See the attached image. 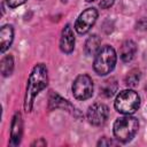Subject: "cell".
Returning <instances> with one entry per match:
<instances>
[{
  "instance_id": "1",
  "label": "cell",
  "mask_w": 147,
  "mask_h": 147,
  "mask_svg": "<svg viewBox=\"0 0 147 147\" xmlns=\"http://www.w3.org/2000/svg\"><path fill=\"white\" fill-rule=\"evenodd\" d=\"M47 84H48V69L45 63H37L32 68L26 82L24 103H23L25 113H30L32 110L36 98L47 86Z\"/></svg>"
},
{
  "instance_id": "2",
  "label": "cell",
  "mask_w": 147,
  "mask_h": 147,
  "mask_svg": "<svg viewBox=\"0 0 147 147\" xmlns=\"http://www.w3.org/2000/svg\"><path fill=\"white\" fill-rule=\"evenodd\" d=\"M117 62V54L113 46L105 45L100 47V49L94 55L93 60V70L99 76L109 75Z\"/></svg>"
},
{
  "instance_id": "3",
  "label": "cell",
  "mask_w": 147,
  "mask_h": 147,
  "mask_svg": "<svg viewBox=\"0 0 147 147\" xmlns=\"http://www.w3.org/2000/svg\"><path fill=\"white\" fill-rule=\"evenodd\" d=\"M139 130V121L131 115L118 117L113 125V132L117 141L126 144L131 141Z\"/></svg>"
},
{
  "instance_id": "4",
  "label": "cell",
  "mask_w": 147,
  "mask_h": 147,
  "mask_svg": "<svg viewBox=\"0 0 147 147\" xmlns=\"http://www.w3.org/2000/svg\"><path fill=\"white\" fill-rule=\"evenodd\" d=\"M114 107L116 111L122 115H132L140 107V96L134 90H123L116 95Z\"/></svg>"
},
{
  "instance_id": "5",
  "label": "cell",
  "mask_w": 147,
  "mask_h": 147,
  "mask_svg": "<svg viewBox=\"0 0 147 147\" xmlns=\"http://www.w3.org/2000/svg\"><path fill=\"white\" fill-rule=\"evenodd\" d=\"M93 90H94L93 80L87 74L78 75L72 82V86H71L72 94L75 99L79 101H85L90 99L93 95Z\"/></svg>"
},
{
  "instance_id": "6",
  "label": "cell",
  "mask_w": 147,
  "mask_h": 147,
  "mask_svg": "<svg viewBox=\"0 0 147 147\" xmlns=\"http://www.w3.org/2000/svg\"><path fill=\"white\" fill-rule=\"evenodd\" d=\"M98 10L93 7L83 10L75 22V30L78 34H86L98 20Z\"/></svg>"
},
{
  "instance_id": "7",
  "label": "cell",
  "mask_w": 147,
  "mask_h": 147,
  "mask_svg": "<svg viewBox=\"0 0 147 147\" xmlns=\"http://www.w3.org/2000/svg\"><path fill=\"white\" fill-rule=\"evenodd\" d=\"M86 117L90 124L94 126H101L109 117V108L102 102H94L87 108Z\"/></svg>"
},
{
  "instance_id": "8",
  "label": "cell",
  "mask_w": 147,
  "mask_h": 147,
  "mask_svg": "<svg viewBox=\"0 0 147 147\" xmlns=\"http://www.w3.org/2000/svg\"><path fill=\"white\" fill-rule=\"evenodd\" d=\"M75 34L72 31L71 25L68 23L64 25V28L61 31V37H60V49L64 54H70L75 49Z\"/></svg>"
},
{
  "instance_id": "9",
  "label": "cell",
  "mask_w": 147,
  "mask_h": 147,
  "mask_svg": "<svg viewBox=\"0 0 147 147\" xmlns=\"http://www.w3.org/2000/svg\"><path fill=\"white\" fill-rule=\"evenodd\" d=\"M23 136V118L20 111H16L10 123V146H18Z\"/></svg>"
},
{
  "instance_id": "10",
  "label": "cell",
  "mask_w": 147,
  "mask_h": 147,
  "mask_svg": "<svg viewBox=\"0 0 147 147\" xmlns=\"http://www.w3.org/2000/svg\"><path fill=\"white\" fill-rule=\"evenodd\" d=\"M64 109L69 110L70 113H75V107L65 99H63L61 95H59L56 92L51 91L48 95V109L54 110V109Z\"/></svg>"
},
{
  "instance_id": "11",
  "label": "cell",
  "mask_w": 147,
  "mask_h": 147,
  "mask_svg": "<svg viewBox=\"0 0 147 147\" xmlns=\"http://www.w3.org/2000/svg\"><path fill=\"white\" fill-rule=\"evenodd\" d=\"M14 28L11 24H5L0 29V51L3 54L13 44Z\"/></svg>"
},
{
  "instance_id": "12",
  "label": "cell",
  "mask_w": 147,
  "mask_h": 147,
  "mask_svg": "<svg viewBox=\"0 0 147 147\" xmlns=\"http://www.w3.org/2000/svg\"><path fill=\"white\" fill-rule=\"evenodd\" d=\"M137 51H138L137 44L133 40L127 39V40H125L121 45V48H119V57L125 63L131 62L134 59V56L137 54Z\"/></svg>"
},
{
  "instance_id": "13",
  "label": "cell",
  "mask_w": 147,
  "mask_h": 147,
  "mask_svg": "<svg viewBox=\"0 0 147 147\" xmlns=\"http://www.w3.org/2000/svg\"><path fill=\"white\" fill-rule=\"evenodd\" d=\"M101 47V38L98 34H91L84 45V53L86 56H94Z\"/></svg>"
},
{
  "instance_id": "14",
  "label": "cell",
  "mask_w": 147,
  "mask_h": 147,
  "mask_svg": "<svg viewBox=\"0 0 147 147\" xmlns=\"http://www.w3.org/2000/svg\"><path fill=\"white\" fill-rule=\"evenodd\" d=\"M117 88H118L117 79L115 77H110L102 82L100 86V94L105 98H111L117 92Z\"/></svg>"
},
{
  "instance_id": "15",
  "label": "cell",
  "mask_w": 147,
  "mask_h": 147,
  "mask_svg": "<svg viewBox=\"0 0 147 147\" xmlns=\"http://www.w3.org/2000/svg\"><path fill=\"white\" fill-rule=\"evenodd\" d=\"M0 69L3 77H8L13 74L14 70V57L9 55H3L0 62Z\"/></svg>"
},
{
  "instance_id": "16",
  "label": "cell",
  "mask_w": 147,
  "mask_h": 147,
  "mask_svg": "<svg viewBox=\"0 0 147 147\" xmlns=\"http://www.w3.org/2000/svg\"><path fill=\"white\" fill-rule=\"evenodd\" d=\"M140 79H141V71L139 69L134 68V69H131L126 74V76L124 78V83L129 87H134L139 84Z\"/></svg>"
},
{
  "instance_id": "17",
  "label": "cell",
  "mask_w": 147,
  "mask_h": 147,
  "mask_svg": "<svg viewBox=\"0 0 147 147\" xmlns=\"http://www.w3.org/2000/svg\"><path fill=\"white\" fill-rule=\"evenodd\" d=\"M25 1L26 0H6L9 8H16L18 6H22L23 3H25Z\"/></svg>"
},
{
  "instance_id": "18",
  "label": "cell",
  "mask_w": 147,
  "mask_h": 147,
  "mask_svg": "<svg viewBox=\"0 0 147 147\" xmlns=\"http://www.w3.org/2000/svg\"><path fill=\"white\" fill-rule=\"evenodd\" d=\"M115 0H100L99 1V7L101 9H108L114 5Z\"/></svg>"
},
{
  "instance_id": "19",
  "label": "cell",
  "mask_w": 147,
  "mask_h": 147,
  "mask_svg": "<svg viewBox=\"0 0 147 147\" xmlns=\"http://www.w3.org/2000/svg\"><path fill=\"white\" fill-rule=\"evenodd\" d=\"M96 145H98V146H110V145H115V142H114L113 140H110L109 138H107V137H102V138L98 141Z\"/></svg>"
},
{
  "instance_id": "20",
  "label": "cell",
  "mask_w": 147,
  "mask_h": 147,
  "mask_svg": "<svg viewBox=\"0 0 147 147\" xmlns=\"http://www.w3.org/2000/svg\"><path fill=\"white\" fill-rule=\"evenodd\" d=\"M46 145H47V142L44 138H39L38 140H36L31 144V146H46Z\"/></svg>"
},
{
  "instance_id": "21",
  "label": "cell",
  "mask_w": 147,
  "mask_h": 147,
  "mask_svg": "<svg viewBox=\"0 0 147 147\" xmlns=\"http://www.w3.org/2000/svg\"><path fill=\"white\" fill-rule=\"evenodd\" d=\"M86 2H93V1H95V0H85Z\"/></svg>"
},
{
  "instance_id": "22",
  "label": "cell",
  "mask_w": 147,
  "mask_h": 147,
  "mask_svg": "<svg viewBox=\"0 0 147 147\" xmlns=\"http://www.w3.org/2000/svg\"><path fill=\"white\" fill-rule=\"evenodd\" d=\"M145 91L147 92V84H146V86H145Z\"/></svg>"
},
{
  "instance_id": "23",
  "label": "cell",
  "mask_w": 147,
  "mask_h": 147,
  "mask_svg": "<svg viewBox=\"0 0 147 147\" xmlns=\"http://www.w3.org/2000/svg\"><path fill=\"white\" fill-rule=\"evenodd\" d=\"M61 1H62V2H67L68 0H61Z\"/></svg>"
}]
</instances>
